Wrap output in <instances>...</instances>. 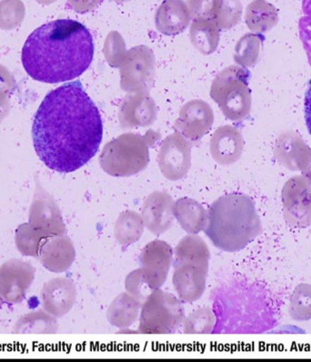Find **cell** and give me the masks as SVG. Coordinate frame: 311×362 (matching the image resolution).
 <instances>
[{
    "instance_id": "6da1fadb",
    "label": "cell",
    "mask_w": 311,
    "mask_h": 362,
    "mask_svg": "<svg viewBox=\"0 0 311 362\" xmlns=\"http://www.w3.org/2000/svg\"><path fill=\"white\" fill-rule=\"evenodd\" d=\"M99 109L80 81L49 91L34 116L35 151L53 171L68 174L83 168L102 144Z\"/></svg>"
},
{
    "instance_id": "7a4b0ae2",
    "label": "cell",
    "mask_w": 311,
    "mask_h": 362,
    "mask_svg": "<svg viewBox=\"0 0 311 362\" xmlns=\"http://www.w3.org/2000/svg\"><path fill=\"white\" fill-rule=\"evenodd\" d=\"M93 57V37L86 26L77 21L56 20L28 36L21 62L33 80L54 84L81 76Z\"/></svg>"
},
{
    "instance_id": "3957f363",
    "label": "cell",
    "mask_w": 311,
    "mask_h": 362,
    "mask_svg": "<svg viewBox=\"0 0 311 362\" xmlns=\"http://www.w3.org/2000/svg\"><path fill=\"white\" fill-rule=\"evenodd\" d=\"M205 234L217 248L232 252L240 250L250 232L248 201L238 194L218 198L207 211Z\"/></svg>"
},
{
    "instance_id": "277c9868",
    "label": "cell",
    "mask_w": 311,
    "mask_h": 362,
    "mask_svg": "<svg viewBox=\"0 0 311 362\" xmlns=\"http://www.w3.org/2000/svg\"><path fill=\"white\" fill-rule=\"evenodd\" d=\"M160 134L152 130L145 135L126 133L104 146L99 156L100 168L113 177H130L144 171L150 163V148Z\"/></svg>"
},
{
    "instance_id": "5b68a950",
    "label": "cell",
    "mask_w": 311,
    "mask_h": 362,
    "mask_svg": "<svg viewBox=\"0 0 311 362\" xmlns=\"http://www.w3.org/2000/svg\"><path fill=\"white\" fill-rule=\"evenodd\" d=\"M182 301L171 293L157 289L142 302L138 332L142 334H171L183 323Z\"/></svg>"
},
{
    "instance_id": "8992f818",
    "label": "cell",
    "mask_w": 311,
    "mask_h": 362,
    "mask_svg": "<svg viewBox=\"0 0 311 362\" xmlns=\"http://www.w3.org/2000/svg\"><path fill=\"white\" fill-rule=\"evenodd\" d=\"M246 71L231 66L219 72L212 81L210 97L229 119L243 118L249 111L250 95Z\"/></svg>"
},
{
    "instance_id": "52a82bcc",
    "label": "cell",
    "mask_w": 311,
    "mask_h": 362,
    "mask_svg": "<svg viewBox=\"0 0 311 362\" xmlns=\"http://www.w3.org/2000/svg\"><path fill=\"white\" fill-rule=\"evenodd\" d=\"M121 89L128 93L150 91L156 74V59L145 45L134 47L126 53L119 66Z\"/></svg>"
},
{
    "instance_id": "ba28073f",
    "label": "cell",
    "mask_w": 311,
    "mask_h": 362,
    "mask_svg": "<svg viewBox=\"0 0 311 362\" xmlns=\"http://www.w3.org/2000/svg\"><path fill=\"white\" fill-rule=\"evenodd\" d=\"M158 163L160 172L169 181L186 177L191 168V143L176 131L160 144Z\"/></svg>"
},
{
    "instance_id": "9c48e42d",
    "label": "cell",
    "mask_w": 311,
    "mask_h": 362,
    "mask_svg": "<svg viewBox=\"0 0 311 362\" xmlns=\"http://www.w3.org/2000/svg\"><path fill=\"white\" fill-rule=\"evenodd\" d=\"M28 223L48 238L67 232L59 204L39 182H37L32 203L28 211Z\"/></svg>"
},
{
    "instance_id": "30bf717a",
    "label": "cell",
    "mask_w": 311,
    "mask_h": 362,
    "mask_svg": "<svg viewBox=\"0 0 311 362\" xmlns=\"http://www.w3.org/2000/svg\"><path fill=\"white\" fill-rule=\"evenodd\" d=\"M36 272L27 261L12 258L0 266V297L6 303H21L32 286Z\"/></svg>"
},
{
    "instance_id": "8fae6325",
    "label": "cell",
    "mask_w": 311,
    "mask_h": 362,
    "mask_svg": "<svg viewBox=\"0 0 311 362\" xmlns=\"http://www.w3.org/2000/svg\"><path fill=\"white\" fill-rule=\"evenodd\" d=\"M214 119V112L209 103L193 100L182 106L174 128L190 143H196L209 133Z\"/></svg>"
},
{
    "instance_id": "7c38bea8",
    "label": "cell",
    "mask_w": 311,
    "mask_h": 362,
    "mask_svg": "<svg viewBox=\"0 0 311 362\" xmlns=\"http://www.w3.org/2000/svg\"><path fill=\"white\" fill-rule=\"evenodd\" d=\"M158 107L149 91L128 93L122 100L118 121L122 129L147 127L156 122Z\"/></svg>"
},
{
    "instance_id": "4fadbf2b",
    "label": "cell",
    "mask_w": 311,
    "mask_h": 362,
    "mask_svg": "<svg viewBox=\"0 0 311 362\" xmlns=\"http://www.w3.org/2000/svg\"><path fill=\"white\" fill-rule=\"evenodd\" d=\"M175 201L165 192L155 191L144 201L141 216L145 228L154 235L164 234L175 221Z\"/></svg>"
},
{
    "instance_id": "5bb4252c",
    "label": "cell",
    "mask_w": 311,
    "mask_h": 362,
    "mask_svg": "<svg viewBox=\"0 0 311 362\" xmlns=\"http://www.w3.org/2000/svg\"><path fill=\"white\" fill-rule=\"evenodd\" d=\"M42 308L59 319L71 313L77 300V288L68 278H55L44 284L40 291Z\"/></svg>"
},
{
    "instance_id": "9a60e30c",
    "label": "cell",
    "mask_w": 311,
    "mask_h": 362,
    "mask_svg": "<svg viewBox=\"0 0 311 362\" xmlns=\"http://www.w3.org/2000/svg\"><path fill=\"white\" fill-rule=\"evenodd\" d=\"M209 269L184 263L175 266L172 284L182 303H193L202 297L205 292Z\"/></svg>"
},
{
    "instance_id": "2e32d148",
    "label": "cell",
    "mask_w": 311,
    "mask_h": 362,
    "mask_svg": "<svg viewBox=\"0 0 311 362\" xmlns=\"http://www.w3.org/2000/svg\"><path fill=\"white\" fill-rule=\"evenodd\" d=\"M39 258L42 265L52 273L68 272L76 259L73 242L64 234L47 238L40 247Z\"/></svg>"
},
{
    "instance_id": "e0dca14e",
    "label": "cell",
    "mask_w": 311,
    "mask_h": 362,
    "mask_svg": "<svg viewBox=\"0 0 311 362\" xmlns=\"http://www.w3.org/2000/svg\"><path fill=\"white\" fill-rule=\"evenodd\" d=\"M173 248L163 240H153L147 244L140 256V267L152 276L156 285L160 288L165 284L171 269Z\"/></svg>"
},
{
    "instance_id": "ac0fdd59",
    "label": "cell",
    "mask_w": 311,
    "mask_h": 362,
    "mask_svg": "<svg viewBox=\"0 0 311 362\" xmlns=\"http://www.w3.org/2000/svg\"><path fill=\"white\" fill-rule=\"evenodd\" d=\"M191 15L183 0H164L155 15L157 30L166 36H176L190 26Z\"/></svg>"
},
{
    "instance_id": "d6986e66",
    "label": "cell",
    "mask_w": 311,
    "mask_h": 362,
    "mask_svg": "<svg viewBox=\"0 0 311 362\" xmlns=\"http://www.w3.org/2000/svg\"><path fill=\"white\" fill-rule=\"evenodd\" d=\"M243 141L240 132L233 126L225 125L217 129L209 144L213 160L221 165H231L240 158Z\"/></svg>"
},
{
    "instance_id": "ffe728a7",
    "label": "cell",
    "mask_w": 311,
    "mask_h": 362,
    "mask_svg": "<svg viewBox=\"0 0 311 362\" xmlns=\"http://www.w3.org/2000/svg\"><path fill=\"white\" fill-rule=\"evenodd\" d=\"M174 215L181 228L190 235L204 231L209 219L205 207L190 197H182L176 201Z\"/></svg>"
},
{
    "instance_id": "44dd1931",
    "label": "cell",
    "mask_w": 311,
    "mask_h": 362,
    "mask_svg": "<svg viewBox=\"0 0 311 362\" xmlns=\"http://www.w3.org/2000/svg\"><path fill=\"white\" fill-rule=\"evenodd\" d=\"M142 302L127 291L121 293L109 305L106 319L111 325L119 329H128L140 319Z\"/></svg>"
},
{
    "instance_id": "7402d4cb",
    "label": "cell",
    "mask_w": 311,
    "mask_h": 362,
    "mask_svg": "<svg viewBox=\"0 0 311 362\" xmlns=\"http://www.w3.org/2000/svg\"><path fill=\"white\" fill-rule=\"evenodd\" d=\"M175 266L180 264H195L209 269L210 251L209 247L199 235L188 234L178 242L173 250Z\"/></svg>"
},
{
    "instance_id": "603a6c76",
    "label": "cell",
    "mask_w": 311,
    "mask_h": 362,
    "mask_svg": "<svg viewBox=\"0 0 311 362\" xmlns=\"http://www.w3.org/2000/svg\"><path fill=\"white\" fill-rule=\"evenodd\" d=\"M190 37L197 52L202 55H210L218 49L219 28L213 20H194L190 25Z\"/></svg>"
},
{
    "instance_id": "cb8c5ba5",
    "label": "cell",
    "mask_w": 311,
    "mask_h": 362,
    "mask_svg": "<svg viewBox=\"0 0 311 362\" xmlns=\"http://www.w3.org/2000/svg\"><path fill=\"white\" fill-rule=\"evenodd\" d=\"M58 329L56 317L44 310L23 315L14 326L16 334H56Z\"/></svg>"
},
{
    "instance_id": "d4e9b609",
    "label": "cell",
    "mask_w": 311,
    "mask_h": 362,
    "mask_svg": "<svg viewBox=\"0 0 311 362\" xmlns=\"http://www.w3.org/2000/svg\"><path fill=\"white\" fill-rule=\"evenodd\" d=\"M142 216L136 211L127 210L116 220L114 235L116 240L123 247L137 243L145 230Z\"/></svg>"
},
{
    "instance_id": "484cf974",
    "label": "cell",
    "mask_w": 311,
    "mask_h": 362,
    "mask_svg": "<svg viewBox=\"0 0 311 362\" xmlns=\"http://www.w3.org/2000/svg\"><path fill=\"white\" fill-rule=\"evenodd\" d=\"M47 238L30 223H21L15 231L16 247L25 257H39L40 247Z\"/></svg>"
},
{
    "instance_id": "4316f807",
    "label": "cell",
    "mask_w": 311,
    "mask_h": 362,
    "mask_svg": "<svg viewBox=\"0 0 311 362\" xmlns=\"http://www.w3.org/2000/svg\"><path fill=\"white\" fill-rule=\"evenodd\" d=\"M217 317L212 308H197L188 314L183 320V332L185 334L200 335L210 334L214 330Z\"/></svg>"
},
{
    "instance_id": "83f0119b",
    "label": "cell",
    "mask_w": 311,
    "mask_h": 362,
    "mask_svg": "<svg viewBox=\"0 0 311 362\" xmlns=\"http://www.w3.org/2000/svg\"><path fill=\"white\" fill-rule=\"evenodd\" d=\"M125 288L141 302L145 301L153 291L159 289L150 273L141 267L128 274L125 279Z\"/></svg>"
},
{
    "instance_id": "f1b7e54d",
    "label": "cell",
    "mask_w": 311,
    "mask_h": 362,
    "mask_svg": "<svg viewBox=\"0 0 311 362\" xmlns=\"http://www.w3.org/2000/svg\"><path fill=\"white\" fill-rule=\"evenodd\" d=\"M127 52L125 40L121 34L118 31L109 33L103 48L104 56L109 65L113 68H119Z\"/></svg>"
},
{
    "instance_id": "f546056e",
    "label": "cell",
    "mask_w": 311,
    "mask_h": 362,
    "mask_svg": "<svg viewBox=\"0 0 311 362\" xmlns=\"http://www.w3.org/2000/svg\"><path fill=\"white\" fill-rule=\"evenodd\" d=\"M240 17V5L237 0H221L213 21L219 30H228L238 23Z\"/></svg>"
},
{
    "instance_id": "4dcf8cb0",
    "label": "cell",
    "mask_w": 311,
    "mask_h": 362,
    "mask_svg": "<svg viewBox=\"0 0 311 362\" xmlns=\"http://www.w3.org/2000/svg\"><path fill=\"white\" fill-rule=\"evenodd\" d=\"M221 0H188L191 18L193 20H213Z\"/></svg>"
},
{
    "instance_id": "1f68e13d",
    "label": "cell",
    "mask_w": 311,
    "mask_h": 362,
    "mask_svg": "<svg viewBox=\"0 0 311 362\" xmlns=\"http://www.w3.org/2000/svg\"><path fill=\"white\" fill-rule=\"evenodd\" d=\"M254 39L246 36L236 47L235 61L240 64H250L254 59Z\"/></svg>"
},
{
    "instance_id": "d6a6232c",
    "label": "cell",
    "mask_w": 311,
    "mask_h": 362,
    "mask_svg": "<svg viewBox=\"0 0 311 362\" xmlns=\"http://www.w3.org/2000/svg\"><path fill=\"white\" fill-rule=\"evenodd\" d=\"M102 0H68V5L78 13H87L99 7Z\"/></svg>"
},
{
    "instance_id": "836d02e7",
    "label": "cell",
    "mask_w": 311,
    "mask_h": 362,
    "mask_svg": "<svg viewBox=\"0 0 311 362\" xmlns=\"http://www.w3.org/2000/svg\"><path fill=\"white\" fill-rule=\"evenodd\" d=\"M304 113L307 130L311 135V81L305 94Z\"/></svg>"
},
{
    "instance_id": "e575fe53",
    "label": "cell",
    "mask_w": 311,
    "mask_h": 362,
    "mask_svg": "<svg viewBox=\"0 0 311 362\" xmlns=\"http://www.w3.org/2000/svg\"><path fill=\"white\" fill-rule=\"evenodd\" d=\"M37 1L44 3V4H50V3L55 2L56 0H37Z\"/></svg>"
},
{
    "instance_id": "d590c367",
    "label": "cell",
    "mask_w": 311,
    "mask_h": 362,
    "mask_svg": "<svg viewBox=\"0 0 311 362\" xmlns=\"http://www.w3.org/2000/svg\"><path fill=\"white\" fill-rule=\"evenodd\" d=\"M114 1L117 3H125L130 1V0H114Z\"/></svg>"
},
{
    "instance_id": "8d00e7d4",
    "label": "cell",
    "mask_w": 311,
    "mask_h": 362,
    "mask_svg": "<svg viewBox=\"0 0 311 362\" xmlns=\"http://www.w3.org/2000/svg\"><path fill=\"white\" fill-rule=\"evenodd\" d=\"M3 302H4V301H3L1 297H0V310H1Z\"/></svg>"
}]
</instances>
